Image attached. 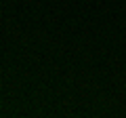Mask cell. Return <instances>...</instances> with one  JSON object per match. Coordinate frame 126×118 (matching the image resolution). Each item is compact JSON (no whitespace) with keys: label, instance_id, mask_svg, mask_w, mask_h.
Here are the masks:
<instances>
[]
</instances>
